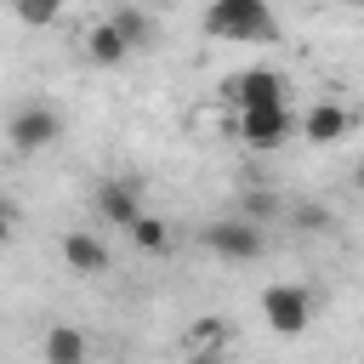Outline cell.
<instances>
[{
	"label": "cell",
	"instance_id": "1",
	"mask_svg": "<svg viewBox=\"0 0 364 364\" xmlns=\"http://www.w3.org/2000/svg\"><path fill=\"white\" fill-rule=\"evenodd\" d=\"M205 34L228 40V46H250V40H279V17L267 0H210L205 6Z\"/></svg>",
	"mask_w": 364,
	"mask_h": 364
},
{
	"label": "cell",
	"instance_id": "2",
	"mask_svg": "<svg viewBox=\"0 0 364 364\" xmlns=\"http://www.w3.org/2000/svg\"><path fill=\"white\" fill-rule=\"evenodd\" d=\"M290 131H296V119H290L284 102H273V108H239V119H233V136L250 154H279L290 142Z\"/></svg>",
	"mask_w": 364,
	"mask_h": 364
},
{
	"label": "cell",
	"instance_id": "3",
	"mask_svg": "<svg viewBox=\"0 0 364 364\" xmlns=\"http://www.w3.org/2000/svg\"><path fill=\"white\" fill-rule=\"evenodd\" d=\"M6 136H11V154H40L63 136V114L51 102H23L11 119H6Z\"/></svg>",
	"mask_w": 364,
	"mask_h": 364
},
{
	"label": "cell",
	"instance_id": "4",
	"mask_svg": "<svg viewBox=\"0 0 364 364\" xmlns=\"http://www.w3.org/2000/svg\"><path fill=\"white\" fill-rule=\"evenodd\" d=\"M262 222H250V216H228V222H210L205 228V250L210 256H222V262H256L262 256Z\"/></svg>",
	"mask_w": 364,
	"mask_h": 364
},
{
	"label": "cell",
	"instance_id": "5",
	"mask_svg": "<svg viewBox=\"0 0 364 364\" xmlns=\"http://www.w3.org/2000/svg\"><path fill=\"white\" fill-rule=\"evenodd\" d=\"M262 318L279 336H301L307 318H313V290L307 284H267L262 290Z\"/></svg>",
	"mask_w": 364,
	"mask_h": 364
},
{
	"label": "cell",
	"instance_id": "6",
	"mask_svg": "<svg viewBox=\"0 0 364 364\" xmlns=\"http://www.w3.org/2000/svg\"><path fill=\"white\" fill-rule=\"evenodd\" d=\"M284 74L279 68H245V74H233V80H222V102H233V108H273V102H284Z\"/></svg>",
	"mask_w": 364,
	"mask_h": 364
},
{
	"label": "cell",
	"instance_id": "7",
	"mask_svg": "<svg viewBox=\"0 0 364 364\" xmlns=\"http://www.w3.org/2000/svg\"><path fill=\"white\" fill-rule=\"evenodd\" d=\"M91 205H97V216H102L108 228H131V222L142 216V182H131V176H102L97 193H91Z\"/></svg>",
	"mask_w": 364,
	"mask_h": 364
},
{
	"label": "cell",
	"instance_id": "8",
	"mask_svg": "<svg viewBox=\"0 0 364 364\" xmlns=\"http://www.w3.org/2000/svg\"><path fill=\"white\" fill-rule=\"evenodd\" d=\"M63 262H68V273H80V279H102V273H108V245H102L97 233L74 228V233H63Z\"/></svg>",
	"mask_w": 364,
	"mask_h": 364
},
{
	"label": "cell",
	"instance_id": "9",
	"mask_svg": "<svg viewBox=\"0 0 364 364\" xmlns=\"http://www.w3.org/2000/svg\"><path fill=\"white\" fill-rule=\"evenodd\" d=\"M347 131H353V114H347L341 102H313V108L301 114V136H307V142H318V148L341 142Z\"/></svg>",
	"mask_w": 364,
	"mask_h": 364
},
{
	"label": "cell",
	"instance_id": "10",
	"mask_svg": "<svg viewBox=\"0 0 364 364\" xmlns=\"http://www.w3.org/2000/svg\"><path fill=\"white\" fill-rule=\"evenodd\" d=\"M85 57H91L97 68H119V63L131 57V40L119 34L114 17H108V23H91V34H85Z\"/></svg>",
	"mask_w": 364,
	"mask_h": 364
},
{
	"label": "cell",
	"instance_id": "11",
	"mask_svg": "<svg viewBox=\"0 0 364 364\" xmlns=\"http://www.w3.org/2000/svg\"><path fill=\"white\" fill-rule=\"evenodd\" d=\"M40 358H46V364H85V358H91V341H85L80 330H68V324H51L46 341H40Z\"/></svg>",
	"mask_w": 364,
	"mask_h": 364
},
{
	"label": "cell",
	"instance_id": "12",
	"mask_svg": "<svg viewBox=\"0 0 364 364\" xmlns=\"http://www.w3.org/2000/svg\"><path fill=\"white\" fill-rule=\"evenodd\" d=\"M114 23H119V34L131 40V51H148V40H154V23H148L136 6H119V11H114Z\"/></svg>",
	"mask_w": 364,
	"mask_h": 364
},
{
	"label": "cell",
	"instance_id": "13",
	"mask_svg": "<svg viewBox=\"0 0 364 364\" xmlns=\"http://www.w3.org/2000/svg\"><path fill=\"white\" fill-rule=\"evenodd\" d=\"M125 233L136 239V250H165V245H171V228H165L159 216H148V210H142V216H136Z\"/></svg>",
	"mask_w": 364,
	"mask_h": 364
},
{
	"label": "cell",
	"instance_id": "14",
	"mask_svg": "<svg viewBox=\"0 0 364 364\" xmlns=\"http://www.w3.org/2000/svg\"><path fill=\"white\" fill-rule=\"evenodd\" d=\"M216 341H222V324H216V318H199V324L188 330V341H182V347H188V353H210Z\"/></svg>",
	"mask_w": 364,
	"mask_h": 364
},
{
	"label": "cell",
	"instance_id": "15",
	"mask_svg": "<svg viewBox=\"0 0 364 364\" xmlns=\"http://www.w3.org/2000/svg\"><path fill=\"white\" fill-rule=\"evenodd\" d=\"M11 6H17V17H23V23H34V28H40V23H51V17L63 11V0H11Z\"/></svg>",
	"mask_w": 364,
	"mask_h": 364
},
{
	"label": "cell",
	"instance_id": "16",
	"mask_svg": "<svg viewBox=\"0 0 364 364\" xmlns=\"http://www.w3.org/2000/svg\"><path fill=\"white\" fill-rule=\"evenodd\" d=\"M245 216H250V222H273V216H279V199L262 193V188H250V193H245Z\"/></svg>",
	"mask_w": 364,
	"mask_h": 364
},
{
	"label": "cell",
	"instance_id": "17",
	"mask_svg": "<svg viewBox=\"0 0 364 364\" xmlns=\"http://www.w3.org/2000/svg\"><path fill=\"white\" fill-rule=\"evenodd\" d=\"M296 228H330V210L324 205H301L296 210Z\"/></svg>",
	"mask_w": 364,
	"mask_h": 364
},
{
	"label": "cell",
	"instance_id": "18",
	"mask_svg": "<svg viewBox=\"0 0 364 364\" xmlns=\"http://www.w3.org/2000/svg\"><path fill=\"white\" fill-rule=\"evenodd\" d=\"M353 188H358V193H364V159H358V165H353Z\"/></svg>",
	"mask_w": 364,
	"mask_h": 364
}]
</instances>
